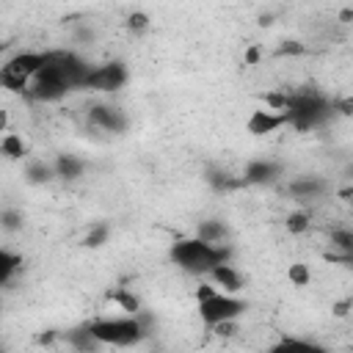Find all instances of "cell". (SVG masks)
Wrapping results in <instances>:
<instances>
[{"label":"cell","instance_id":"obj_32","mask_svg":"<svg viewBox=\"0 0 353 353\" xmlns=\"http://www.w3.org/2000/svg\"><path fill=\"white\" fill-rule=\"evenodd\" d=\"M262 61V50L256 47V44H248L245 50H243V66H256Z\"/></svg>","mask_w":353,"mask_h":353},{"label":"cell","instance_id":"obj_12","mask_svg":"<svg viewBox=\"0 0 353 353\" xmlns=\"http://www.w3.org/2000/svg\"><path fill=\"white\" fill-rule=\"evenodd\" d=\"M58 66H61V72H63V77H66L72 91L83 88V80H85V74L91 69V63L85 58H80L74 50H58Z\"/></svg>","mask_w":353,"mask_h":353},{"label":"cell","instance_id":"obj_2","mask_svg":"<svg viewBox=\"0 0 353 353\" xmlns=\"http://www.w3.org/2000/svg\"><path fill=\"white\" fill-rule=\"evenodd\" d=\"M287 116V127L298 130V132H309L323 127L331 119V99L320 91H287V105L281 110Z\"/></svg>","mask_w":353,"mask_h":353},{"label":"cell","instance_id":"obj_34","mask_svg":"<svg viewBox=\"0 0 353 353\" xmlns=\"http://www.w3.org/2000/svg\"><path fill=\"white\" fill-rule=\"evenodd\" d=\"M350 306H353V301H350V298H342V301H336V303L331 306V312H334L336 317H347V314H350Z\"/></svg>","mask_w":353,"mask_h":353},{"label":"cell","instance_id":"obj_4","mask_svg":"<svg viewBox=\"0 0 353 353\" xmlns=\"http://www.w3.org/2000/svg\"><path fill=\"white\" fill-rule=\"evenodd\" d=\"M69 91L72 88H69V83H66V77L58 66V50H50L47 63L30 77L22 97H28L30 102H61Z\"/></svg>","mask_w":353,"mask_h":353},{"label":"cell","instance_id":"obj_13","mask_svg":"<svg viewBox=\"0 0 353 353\" xmlns=\"http://www.w3.org/2000/svg\"><path fill=\"white\" fill-rule=\"evenodd\" d=\"M207 279L218 287V290H223V292H240L243 290V276H240V270L232 265V262H218V265H212L210 268V273H207Z\"/></svg>","mask_w":353,"mask_h":353},{"label":"cell","instance_id":"obj_24","mask_svg":"<svg viewBox=\"0 0 353 353\" xmlns=\"http://www.w3.org/2000/svg\"><path fill=\"white\" fill-rule=\"evenodd\" d=\"M22 226H25V215H22V210H17V207H0V229L3 232H22Z\"/></svg>","mask_w":353,"mask_h":353},{"label":"cell","instance_id":"obj_3","mask_svg":"<svg viewBox=\"0 0 353 353\" xmlns=\"http://www.w3.org/2000/svg\"><path fill=\"white\" fill-rule=\"evenodd\" d=\"M85 328L91 331V336L102 345V347H132L138 342H143L146 331L138 323L135 314H119V317H94L85 323Z\"/></svg>","mask_w":353,"mask_h":353},{"label":"cell","instance_id":"obj_23","mask_svg":"<svg viewBox=\"0 0 353 353\" xmlns=\"http://www.w3.org/2000/svg\"><path fill=\"white\" fill-rule=\"evenodd\" d=\"M331 248L339 251V254L353 256V229H347V226L331 229Z\"/></svg>","mask_w":353,"mask_h":353},{"label":"cell","instance_id":"obj_29","mask_svg":"<svg viewBox=\"0 0 353 353\" xmlns=\"http://www.w3.org/2000/svg\"><path fill=\"white\" fill-rule=\"evenodd\" d=\"M276 55H306V44L303 41H298V39H287V41H281L279 47H276Z\"/></svg>","mask_w":353,"mask_h":353},{"label":"cell","instance_id":"obj_1","mask_svg":"<svg viewBox=\"0 0 353 353\" xmlns=\"http://www.w3.org/2000/svg\"><path fill=\"white\" fill-rule=\"evenodd\" d=\"M168 259H171V265H176L179 270H185L190 276H207L212 265L232 259V245L229 243H207V240H199L196 234L179 237L176 243H171Z\"/></svg>","mask_w":353,"mask_h":353},{"label":"cell","instance_id":"obj_30","mask_svg":"<svg viewBox=\"0 0 353 353\" xmlns=\"http://www.w3.org/2000/svg\"><path fill=\"white\" fill-rule=\"evenodd\" d=\"M72 41H74V44H94V41H97V30H94L88 22H83V25L74 28Z\"/></svg>","mask_w":353,"mask_h":353},{"label":"cell","instance_id":"obj_19","mask_svg":"<svg viewBox=\"0 0 353 353\" xmlns=\"http://www.w3.org/2000/svg\"><path fill=\"white\" fill-rule=\"evenodd\" d=\"M28 141L19 135V132H3V138H0V154L3 157H8V160H25L28 157Z\"/></svg>","mask_w":353,"mask_h":353},{"label":"cell","instance_id":"obj_17","mask_svg":"<svg viewBox=\"0 0 353 353\" xmlns=\"http://www.w3.org/2000/svg\"><path fill=\"white\" fill-rule=\"evenodd\" d=\"M196 237L207 243H229V226L221 218H204L196 223Z\"/></svg>","mask_w":353,"mask_h":353},{"label":"cell","instance_id":"obj_18","mask_svg":"<svg viewBox=\"0 0 353 353\" xmlns=\"http://www.w3.org/2000/svg\"><path fill=\"white\" fill-rule=\"evenodd\" d=\"M61 336H63V342H66L69 347H74V350H83V353H85V350H99V347H102V345H99V342L91 336V331L85 328V323H83V325H77V328H69V331H63Z\"/></svg>","mask_w":353,"mask_h":353},{"label":"cell","instance_id":"obj_35","mask_svg":"<svg viewBox=\"0 0 353 353\" xmlns=\"http://www.w3.org/2000/svg\"><path fill=\"white\" fill-rule=\"evenodd\" d=\"M350 19H353V11H350V8H342V11H339V22H342V25H347Z\"/></svg>","mask_w":353,"mask_h":353},{"label":"cell","instance_id":"obj_27","mask_svg":"<svg viewBox=\"0 0 353 353\" xmlns=\"http://www.w3.org/2000/svg\"><path fill=\"white\" fill-rule=\"evenodd\" d=\"M287 281H290L292 287H309V281H312L309 265H306V262H292V265H287Z\"/></svg>","mask_w":353,"mask_h":353},{"label":"cell","instance_id":"obj_26","mask_svg":"<svg viewBox=\"0 0 353 353\" xmlns=\"http://www.w3.org/2000/svg\"><path fill=\"white\" fill-rule=\"evenodd\" d=\"M273 350L276 353H281V350H303V353H323V347L320 345H314V342H309V339H295V336H284L279 345H273Z\"/></svg>","mask_w":353,"mask_h":353},{"label":"cell","instance_id":"obj_11","mask_svg":"<svg viewBox=\"0 0 353 353\" xmlns=\"http://www.w3.org/2000/svg\"><path fill=\"white\" fill-rule=\"evenodd\" d=\"M328 193V182L317 174H303L287 182V196L295 201H312V199H323Z\"/></svg>","mask_w":353,"mask_h":353},{"label":"cell","instance_id":"obj_22","mask_svg":"<svg viewBox=\"0 0 353 353\" xmlns=\"http://www.w3.org/2000/svg\"><path fill=\"white\" fill-rule=\"evenodd\" d=\"M284 226H287V232H290V234L301 237V234H306V232H309V226H312V215H309L306 210H292V212H287Z\"/></svg>","mask_w":353,"mask_h":353},{"label":"cell","instance_id":"obj_15","mask_svg":"<svg viewBox=\"0 0 353 353\" xmlns=\"http://www.w3.org/2000/svg\"><path fill=\"white\" fill-rule=\"evenodd\" d=\"M52 168H55V179H63V182H77L83 174H85V160L77 157V154H58L52 160Z\"/></svg>","mask_w":353,"mask_h":353},{"label":"cell","instance_id":"obj_7","mask_svg":"<svg viewBox=\"0 0 353 353\" xmlns=\"http://www.w3.org/2000/svg\"><path fill=\"white\" fill-rule=\"evenodd\" d=\"M130 80V69L124 61L113 58V61H105V63H97L88 69L85 80H83V88L88 91H97V94H116L127 85Z\"/></svg>","mask_w":353,"mask_h":353},{"label":"cell","instance_id":"obj_10","mask_svg":"<svg viewBox=\"0 0 353 353\" xmlns=\"http://www.w3.org/2000/svg\"><path fill=\"white\" fill-rule=\"evenodd\" d=\"M287 127V116L281 110H268V108H256L251 110V116L245 119V130L248 135L254 138H265V135H273L276 130Z\"/></svg>","mask_w":353,"mask_h":353},{"label":"cell","instance_id":"obj_31","mask_svg":"<svg viewBox=\"0 0 353 353\" xmlns=\"http://www.w3.org/2000/svg\"><path fill=\"white\" fill-rule=\"evenodd\" d=\"M262 102L268 110H284L287 105V91H265L262 94Z\"/></svg>","mask_w":353,"mask_h":353},{"label":"cell","instance_id":"obj_36","mask_svg":"<svg viewBox=\"0 0 353 353\" xmlns=\"http://www.w3.org/2000/svg\"><path fill=\"white\" fill-rule=\"evenodd\" d=\"M6 130H8V110L0 108V132H6Z\"/></svg>","mask_w":353,"mask_h":353},{"label":"cell","instance_id":"obj_6","mask_svg":"<svg viewBox=\"0 0 353 353\" xmlns=\"http://www.w3.org/2000/svg\"><path fill=\"white\" fill-rule=\"evenodd\" d=\"M248 303L237 295V292H223V290H215L210 298L199 301V317L207 328H212L215 323H223V320H237L240 314H245Z\"/></svg>","mask_w":353,"mask_h":353},{"label":"cell","instance_id":"obj_5","mask_svg":"<svg viewBox=\"0 0 353 353\" xmlns=\"http://www.w3.org/2000/svg\"><path fill=\"white\" fill-rule=\"evenodd\" d=\"M47 52H41V50H22V52L11 55L0 66V88H6L11 94H25L30 77L47 63Z\"/></svg>","mask_w":353,"mask_h":353},{"label":"cell","instance_id":"obj_21","mask_svg":"<svg viewBox=\"0 0 353 353\" xmlns=\"http://www.w3.org/2000/svg\"><path fill=\"white\" fill-rule=\"evenodd\" d=\"M108 298L124 312V314H135L138 309H143V303H141V298L132 292V290H127V287H119V290H113V292H108Z\"/></svg>","mask_w":353,"mask_h":353},{"label":"cell","instance_id":"obj_25","mask_svg":"<svg viewBox=\"0 0 353 353\" xmlns=\"http://www.w3.org/2000/svg\"><path fill=\"white\" fill-rule=\"evenodd\" d=\"M108 237H110V226L108 223H91L85 237H83V245L85 248H102L108 243Z\"/></svg>","mask_w":353,"mask_h":353},{"label":"cell","instance_id":"obj_9","mask_svg":"<svg viewBox=\"0 0 353 353\" xmlns=\"http://www.w3.org/2000/svg\"><path fill=\"white\" fill-rule=\"evenodd\" d=\"M284 174V165L279 160H270V157H251L245 165H243V182L251 185V188H265V185H273L279 182Z\"/></svg>","mask_w":353,"mask_h":353},{"label":"cell","instance_id":"obj_20","mask_svg":"<svg viewBox=\"0 0 353 353\" xmlns=\"http://www.w3.org/2000/svg\"><path fill=\"white\" fill-rule=\"evenodd\" d=\"M19 268H22V256H19L17 251L0 245V287L11 284V279L17 276Z\"/></svg>","mask_w":353,"mask_h":353},{"label":"cell","instance_id":"obj_8","mask_svg":"<svg viewBox=\"0 0 353 353\" xmlns=\"http://www.w3.org/2000/svg\"><path fill=\"white\" fill-rule=\"evenodd\" d=\"M85 119L91 127H97L102 132H113V135H121L130 127V116L124 113V108L110 105V102H94L85 113Z\"/></svg>","mask_w":353,"mask_h":353},{"label":"cell","instance_id":"obj_16","mask_svg":"<svg viewBox=\"0 0 353 353\" xmlns=\"http://www.w3.org/2000/svg\"><path fill=\"white\" fill-rule=\"evenodd\" d=\"M25 179L30 185H50L55 179V168L52 163L41 160V157H25V168H22Z\"/></svg>","mask_w":353,"mask_h":353},{"label":"cell","instance_id":"obj_28","mask_svg":"<svg viewBox=\"0 0 353 353\" xmlns=\"http://www.w3.org/2000/svg\"><path fill=\"white\" fill-rule=\"evenodd\" d=\"M127 30L132 33V36H146L149 33V28H152V19H149V14L146 11H132L130 17H127Z\"/></svg>","mask_w":353,"mask_h":353},{"label":"cell","instance_id":"obj_33","mask_svg":"<svg viewBox=\"0 0 353 353\" xmlns=\"http://www.w3.org/2000/svg\"><path fill=\"white\" fill-rule=\"evenodd\" d=\"M215 290H218V287H215L212 281H201V284L196 287V303H199V301H204V298H210Z\"/></svg>","mask_w":353,"mask_h":353},{"label":"cell","instance_id":"obj_14","mask_svg":"<svg viewBox=\"0 0 353 353\" xmlns=\"http://www.w3.org/2000/svg\"><path fill=\"white\" fill-rule=\"evenodd\" d=\"M204 182H207L215 193H232V190L245 188L243 176H234V174H229L226 168H218V165H210V168L204 171Z\"/></svg>","mask_w":353,"mask_h":353},{"label":"cell","instance_id":"obj_37","mask_svg":"<svg viewBox=\"0 0 353 353\" xmlns=\"http://www.w3.org/2000/svg\"><path fill=\"white\" fill-rule=\"evenodd\" d=\"M259 25H273V14H262L259 17Z\"/></svg>","mask_w":353,"mask_h":353}]
</instances>
